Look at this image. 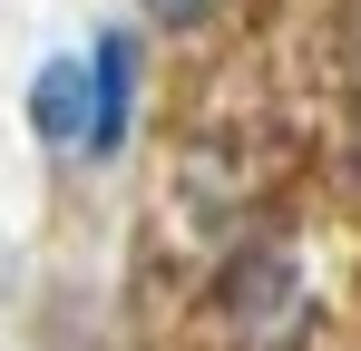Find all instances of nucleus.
I'll return each instance as SVG.
<instances>
[{"instance_id":"nucleus-4","label":"nucleus","mask_w":361,"mask_h":351,"mask_svg":"<svg viewBox=\"0 0 361 351\" xmlns=\"http://www.w3.org/2000/svg\"><path fill=\"white\" fill-rule=\"evenodd\" d=\"M147 20H157V30H195V20H205V0H147Z\"/></svg>"},{"instance_id":"nucleus-1","label":"nucleus","mask_w":361,"mask_h":351,"mask_svg":"<svg viewBox=\"0 0 361 351\" xmlns=\"http://www.w3.org/2000/svg\"><path fill=\"white\" fill-rule=\"evenodd\" d=\"M302 302H312V283H302V254H293V244H235V254H225L215 312L235 322L244 342H283V332L302 322Z\"/></svg>"},{"instance_id":"nucleus-2","label":"nucleus","mask_w":361,"mask_h":351,"mask_svg":"<svg viewBox=\"0 0 361 351\" xmlns=\"http://www.w3.org/2000/svg\"><path fill=\"white\" fill-rule=\"evenodd\" d=\"M88 88H98V108H88V166H108L127 147V127H137V30H98L88 39Z\"/></svg>"},{"instance_id":"nucleus-3","label":"nucleus","mask_w":361,"mask_h":351,"mask_svg":"<svg viewBox=\"0 0 361 351\" xmlns=\"http://www.w3.org/2000/svg\"><path fill=\"white\" fill-rule=\"evenodd\" d=\"M88 108H98V88H88V49L30 68V137H39L49 156H88Z\"/></svg>"}]
</instances>
